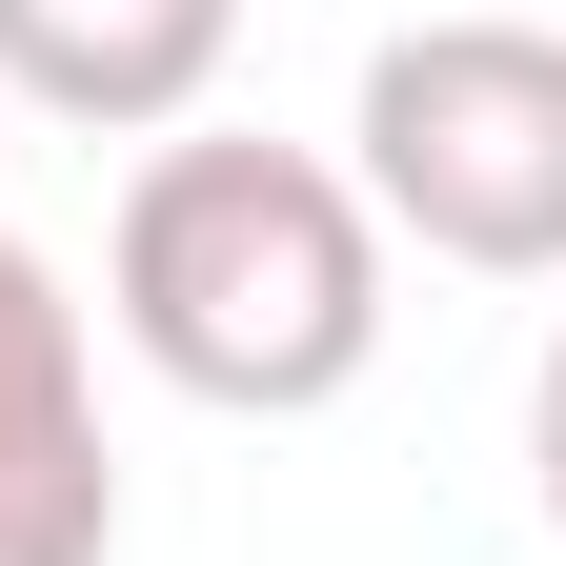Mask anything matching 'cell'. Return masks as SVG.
<instances>
[{
  "label": "cell",
  "instance_id": "1",
  "mask_svg": "<svg viewBox=\"0 0 566 566\" xmlns=\"http://www.w3.org/2000/svg\"><path fill=\"white\" fill-rule=\"evenodd\" d=\"M102 324L223 424H304L385 365V223L324 142H243L182 122L142 142L122 223H102Z\"/></svg>",
  "mask_w": 566,
  "mask_h": 566
},
{
  "label": "cell",
  "instance_id": "2",
  "mask_svg": "<svg viewBox=\"0 0 566 566\" xmlns=\"http://www.w3.org/2000/svg\"><path fill=\"white\" fill-rule=\"evenodd\" d=\"M365 223L465 283H566V41L546 21H405L344 102Z\"/></svg>",
  "mask_w": 566,
  "mask_h": 566
},
{
  "label": "cell",
  "instance_id": "3",
  "mask_svg": "<svg viewBox=\"0 0 566 566\" xmlns=\"http://www.w3.org/2000/svg\"><path fill=\"white\" fill-rule=\"evenodd\" d=\"M0 566H122V446H102V344L41 243H0Z\"/></svg>",
  "mask_w": 566,
  "mask_h": 566
},
{
  "label": "cell",
  "instance_id": "4",
  "mask_svg": "<svg viewBox=\"0 0 566 566\" xmlns=\"http://www.w3.org/2000/svg\"><path fill=\"white\" fill-rule=\"evenodd\" d=\"M243 61V0H0V82L82 142H182Z\"/></svg>",
  "mask_w": 566,
  "mask_h": 566
},
{
  "label": "cell",
  "instance_id": "5",
  "mask_svg": "<svg viewBox=\"0 0 566 566\" xmlns=\"http://www.w3.org/2000/svg\"><path fill=\"white\" fill-rule=\"evenodd\" d=\"M526 485H546V526H566V324H546V365H526Z\"/></svg>",
  "mask_w": 566,
  "mask_h": 566
}]
</instances>
